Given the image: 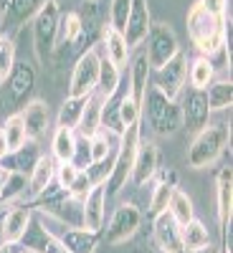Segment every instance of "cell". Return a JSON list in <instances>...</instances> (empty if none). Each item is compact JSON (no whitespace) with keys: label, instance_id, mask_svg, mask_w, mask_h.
Wrapping results in <instances>:
<instances>
[{"label":"cell","instance_id":"6da1fadb","mask_svg":"<svg viewBox=\"0 0 233 253\" xmlns=\"http://www.w3.org/2000/svg\"><path fill=\"white\" fill-rule=\"evenodd\" d=\"M185 26H187V36L193 41V46L200 51V56L210 58L226 48V36L231 31V18L221 20L213 18L210 13H205L198 3L187 10L185 18Z\"/></svg>","mask_w":233,"mask_h":253},{"label":"cell","instance_id":"7a4b0ae2","mask_svg":"<svg viewBox=\"0 0 233 253\" xmlns=\"http://www.w3.org/2000/svg\"><path fill=\"white\" fill-rule=\"evenodd\" d=\"M228 142H231V126L228 124H223V122L205 124L203 129L193 137V142H190L187 152H185L187 167H193V170H205V167L216 165V160L223 155Z\"/></svg>","mask_w":233,"mask_h":253},{"label":"cell","instance_id":"3957f363","mask_svg":"<svg viewBox=\"0 0 233 253\" xmlns=\"http://www.w3.org/2000/svg\"><path fill=\"white\" fill-rule=\"evenodd\" d=\"M140 122L124 126V132L119 134V150L114 152V160H112V170L107 175V198H114L119 195L122 190L130 182V175H132V165H135V155H137V147H140Z\"/></svg>","mask_w":233,"mask_h":253},{"label":"cell","instance_id":"277c9868","mask_svg":"<svg viewBox=\"0 0 233 253\" xmlns=\"http://www.w3.org/2000/svg\"><path fill=\"white\" fill-rule=\"evenodd\" d=\"M142 119H147L150 129L160 137H173L183 126V114L180 104L162 96L157 89H147L144 101H142Z\"/></svg>","mask_w":233,"mask_h":253},{"label":"cell","instance_id":"5b68a950","mask_svg":"<svg viewBox=\"0 0 233 253\" xmlns=\"http://www.w3.org/2000/svg\"><path fill=\"white\" fill-rule=\"evenodd\" d=\"M58 20H61V5L58 0H44L41 8L33 15V51L38 61H44L56 51V36H58Z\"/></svg>","mask_w":233,"mask_h":253},{"label":"cell","instance_id":"8992f818","mask_svg":"<svg viewBox=\"0 0 233 253\" xmlns=\"http://www.w3.org/2000/svg\"><path fill=\"white\" fill-rule=\"evenodd\" d=\"M185 79H187V56L183 51H178L165 66L152 69L150 74L152 89H157L162 96L173 99V101H178L180 94L185 91Z\"/></svg>","mask_w":233,"mask_h":253},{"label":"cell","instance_id":"52a82bcc","mask_svg":"<svg viewBox=\"0 0 233 253\" xmlns=\"http://www.w3.org/2000/svg\"><path fill=\"white\" fill-rule=\"evenodd\" d=\"M99 69H101V56L92 46L87 51H81V56L74 63L71 81H69V96H92L96 91L99 81Z\"/></svg>","mask_w":233,"mask_h":253},{"label":"cell","instance_id":"ba28073f","mask_svg":"<svg viewBox=\"0 0 233 253\" xmlns=\"http://www.w3.org/2000/svg\"><path fill=\"white\" fill-rule=\"evenodd\" d=\"M178 51H180V46H178L175 31L167 23H152L150 33H147V38H144V56H147L150 69L165 66Z\"/></svg>","mask_w":233,"mask_h":253},{"label":"cell","instance_id":"9c48e42d","mask_svg":"<svg viewBox=\"0 0 233 253\" xmlns=\"http://www.w3.org/2000/svg\"><path fill=\"white\" fill-rule=\"evenodd\" d=\"M142 225V210L135 203H119L117 210L109 218V225L104 230V241L109 246H119L127 243L130 238H135V233Z\"/></svg>","mask_w":233,"mask_h":253},{"label":"cell","instance_id":"30bf717a","mask_svg":"<svg viewBox=\"0 0 233 253\" xmlns=\"http://www.w3.org/2000/svg\"><path fill=\"white\" fill-rule=\"evenodd\" d=\"M3 94H5V99L13 104V109H18V107H23L26 104V99H28V94L33 91V86H36V71H33V66L28 61H15V66H13V71H10V76L3 81Z\"/></svg>","mask_w":233,"mask_h":253},{"label":"cell","instance_id":"8fae6325","mask_svg":"<svg viewBox=\"0 0 233 253\" xmlns=\"http://www.w3.org/2000/svg\"><path fill=\"white\" fill-rule=\"evenodd\" d=\"M152 28V15H150V3L147 0H132L130 3V15L124 23V41L127 48H137L144 43L147 33Z\"/></svg>","mask_w":233,"mask_h":253},{"label":"cell","instance_id":"7c38bea8","mask_svg":"<svg viewBox=\"0 0 233 253\" xmlns=\"http://www.w3.org/2000/svg\"><path fill=\"white\" fill-rule=\"evenodd\" d=\"M183 104H180V114H183V124L190 132H200L205 124H210V109L205 101V91L200 89H187L180 94Z\"/></svg>","mask_w":233,"mask_h":253},{"label":"cell","instance_id":"4fadbf2b","mask_svg":"<svg viewBox=\"0 0 233 253\" xmlns=\"http://www.w3.org/2000/svg\"><path fill=\"white\" fill-rule=\"evenodd\" d=\"M20 246L26 248V253H69L66 248H63L58 243V238L53 236V230L44 225V220L36 218L31 220L26 236L20 238Z\"/></svg>","mask_w":233,"mask_h":253},{"label":"cell","instance_id":"5bb4252c","mask_svg":"<svg viewBox=\"0 0 233 253\" xmlns=\"http://www.w3.org/2000/svg\"><path fill=\"white\" fill-rule=\"evenodd\" d=\"M104 205H107V187H104V182H99L81 198V225L101 233L104 215H107V208Z\"/></svg>","mask_w":233,"mask_h":253},{"label":"cell","instance_id":"9a60e30c","mask_svg":"<svg viewBox=\"0 0 233 253\" xmlns=\"http://www.w3.org/2000/svg\"><path fill=\"white\" fill-rule=\"evenodd\" d=\"M152 238L160 253H185L183 238H180V225L170 218L167 210L152 218Z\"/></svg>","mask_w":233,"mask_h":253},{"label":"cell","instance_id":"2e32d148","mask_svg":"<svg viewBox=\"0 0 233 253\" xmlns=\"http://www.w3.org/2000/svg\"><path fill=\"white\" fill-rule=\"evenodd\" d=\"M157 162H160L157 144H155V142H140L137 155H135V165H132L130 182H132L135 187L147 185V182L155 177V172H157Z\"/></svg>","mask_w":233,"mask_h":253},{"label":"cell","instance_id":"e0dca14e","mask_svg":"<svg viewBox=\"0 0 233 253\" xmlns=\"http://www.w3.org/2000/svg\"><path fill=\"white\" fill-rule=\"evenodd\" d=\"M150 63H147V56L144 51L135 53L130 58V81H127V94H130V99L137 104V107L142 109V101H144V94L147 89H150Z\"/></svg>","mask_w":233,"mask_h":253},{"label":"cell","instance_id":"ac0fdd59","mask_svg":"<svg viewBox=\"0 0 233 253\" xmlns=\"http://www.w3.org/2000/svg\"><path fill=\"white\" fill-rule=\"evenodd\" d=\"M33 220V205L31 203H18L13 205L8 213L0 220V233H3V241H18L26 236V230Z\"/></svg>","mask_w":233,"mask_h":253},{"label":"cell","instance_id":"d6986e66","mask_svg":"<svg viewBox=\"0 0 233 253\" xmlns=\"http://www.w3.org/2000/svg\"><path fill=\"white\" fill-rule=\"evenodd\" d=\"M53 236L69 253H94V248L101 238L99 230H89L84 225H66L61 233H53Z\"/></svg>","mask_w":233,"mask_h":253},{"label":"cell","instance_id":"ffe728a7","mask_svg":"<svg viewBox=\"0 0 233 253\" xmlns=\"http://www.w3.org/2000/svg\"><path fill=\"white\" fill-rule=\"evenodd\" d=\"M20 119L26 124V134H28V142H36L44 137V132L48 129V122H51V114H48V104L41 101V99H31L23 104L20 109Z\"/></svg>","mask_w":233,"mask_h":253},{"label":"cell","instance_id":"44dd1931","mask_svg":"<svg viewBox=\"0 0 233 253\" xmlns=\"http://www.w3.org/2000/svg\"><path fill=\"white\" fill-rule=\"evenodd\" d=\"M216 215H218V225H226L233 218V170L231 167H223L216 177Z\"/></svg>","mask_w":233,"mask_h":253},{"label":"cell","instance_id":"7402d4cb","mask_svg":"<svg viewBox=\"0 0 233 253\" xmlns=\"http://www.w3.org/2000/svg\"><path fill=\"white\" fill-rule=\"evenodd\" d=\"M56 165H58V162H56L51 155H38L36 165L31 167V172H28V185H26V190H28L31 198H38V195L56 180Z\"/></svg>","mask_w":233,"mask_h":253},{"label":"cell","instance_id":"603a6c76","mask_svg":"<svg viewBox=\"0 0 233 253\" xmlns=\"http://www.w3.org/2000/svg\"><path fill=\"white\" fill-rule=\"evenodd\" d=\"M101 41H104V51H107V61L114 63L117 69L127 66V61H130V48H127V41L119 31H114L109 23L101 26Z\"/></svg>","mask_w":233,"mask_h":253},{"label":"cell","instance_id":"cb8c5ba5","mask_svg":"<svg viewBox=\"0 0 233 253\" xmlns=\"http://www.w3.org/2000/svg\"><path fill=\"white\" fill-rule=\"evenodd\" d=\"M76 129H66V126H56L53 139H51V157L56 162H74L76 155Z\"/></svg>","mask_w":233,"mask_h":253},{"label":"cell","instance_id":"d4e9b609","mask_svg":"<svg viewBox=\"0 0 233 253\" xmlns=\"http://www.w3.org/2000/svg\"><path fill=\"white\" fill-rule=\"evenodd\" d=\"M101 96L94 91L89 99H87V107H84V114H81V122L76 129L81 132V137H94L96 132H101Z\"/></svg>","mask_w":233,"mask_h":253},{"label":"cell","instance_id":"484cf974","mask_svg":"<svg viewBox=\"0 0 233 253\" xmlns=\"http://www.w3.org/2000/svg\"><path fill=\"white\" fill-rule=\"evenodd\" d=\"M180 238H183V248L185 253H198L200 248L210 246V233H208V228L203 220L193 218L187 225L180 228Z\"/></svg>","mask_w":233,"mask_h":253},{"label":"cell","instance_id":"4316f807","mask_svg":"<svg viewBox=\"0 0 233 253\" xmlns=\"http://www.w3.org/2000/svg\"><path fill=\"white\" fill-rule=\"evenodd\" d=\"M205 101H208V109L210 112H226L231 109L233 104V84L231 79H221V81H210L208 89H205Z\"/></svg>","mask_w":233,"mask_h":253},{"label":"cell","instance_id":"83f0119b","mask_svg":"<svg viewBox=\"0 0 233 253\" xmlns=\"http://www.w3.org/2000/svg\"><path fill=\"white\" fill-rule=\"evenodd\" d=\"M173 190H175V175H165L162 180L155 182L152 187V195H150V208H147V215L155 218L160 213H165L167 210V203H170V195H173Z\"/></svg>","mask_w":233,"mask_h":253},{"label":"cell","instance_id":"f1b7e54d","mask_svg":"<svg viewBox=\"0 0 233 253\" xmlns=\"http://www.w3.org/2000/svg\"><path fill=\"white\" fill-rule=\"evenodd\" d=\"M119 99H122V86L117 89V94L101 101V129L109 134H117V137L124 132V124L119 119Z\"/></svg>","mask_w":233,"mask_h":253},{"label":"cell","instance_id":"f546056e","mask_svg":"<svg viewBox=\"0 0 233 253\" xmlns=\"http://www.w3.org/2000/svg\"><path fill=\"white\" fill-rule=\"evenodd\" d=\"M187 79H190V89H200L205 91L210 81H216V66L213 61L205 58V56H198L190 61V71H187Z\"/></svg>","mask_w":233,"mask_h":253},{"label":"cell","instance_id":"4dcf8cb0","mask_svg":"<svg viewBox=\"0 0 233 253\" xmlns=\"http://www.w3.org/2000/svg\"><path fill=\"white\" fill-rule=\"evenodd\" d=\"M87 99L89 96H66L61 104V109H58L56 124L66 126V129H76L81 122V114H84V107H87Z\"/></svg>","mask_w":233,"mask_h":253},{"label":"cell","instance_id":"1f68e13d","mask_svg":"<svg viewBox=\"0 0 233 253\" xmlns=\"http://www.w3.org/2000/svg\"><path fill=\"white\" fill-rule=\"evenodd\" d=\"M167 213H170V218L183 228L187 225L190 220L195 218V208H193V200L187 198V193H183V190H173V195H170V203H167Z\"/></svg>","mask_w":233,"mask_h":253},{"label":"cell","instance_id":"d6a6232c","mask_svg":"<svg viewBox=\"0 0 233 253\" xmlns=\"http://www.w3.org/2000/svg\"><path fill=\"white\" fill-rule=\"evenodd\" d=\"M38 150H36V142H26L20 150H15V152H10L5 160H3V165L8 167L10 172H31V167L36 165V160H38Z\"/></svg>","mask_w":233,"mask_h":253},{"label":"cell","instance_id":"836d02e7","mask_svg":"<svg viewBox=\"0 0 233 253\" xmlns=\"http://www.w3.org/2000/svg\"><path fill=\"white\" fill-rule=\"evenodd\" d=\"M119 86H122V69H117L114 63H109L107 58H101L99 81H96V94H99L101 99H109L112 94H117Z\"/></svg>","mask_w":233,"mask_h":253},{"label":"cell","instance_id":"e575fe53","mask_svg":"<svg viewBox=\"0 0 233 253\" xmlns=\"http://www.w3.org/2000/svg\"><path fill=\"white\" fill-rule=\"evenodd\" d=\"M81 18L79 13H61V20H58V36H56V48L58 46H74L81 41Z\"/></svg>","mask_w":233,"mask_h":253},{"label":"cell","instance_id":"d590c367","mask_svg":"<svg viewBox=\"0 0 233 253\" xmlns=\"http://www.w3.org/2000/svg\"><path fill=\"white\" fill-rule=\"evenodd\" d=\"M0 129H3V134H5V142H8V150H10V152L20 150V147L28 142L26 124H23V119H20V112H13V114L5 119V124L0 126Z\"/></svg>","mask_w":233,"mask_h":253},{"label":"cell","instance_id":"8d00e7d4","mask_svg":"<svg viewBox=\"0 0 233 253\" xmlns=\"http://www.w3.org/2000/svg\"><path fill=\"white\" fill-rule=\"evenodd\" d=\"M41 3H44V0H8L10 13L8 15L3 13V18H10L15 26H20L23 20H28V18L36 15V10L41 8Z\"/></svg>","mask_w":233,"mask_h":253},{"label":"cell","instance_id":"74e56055","mask_svg":"<svg viewBox=\"0 0 233 253\" xmlns=\"http://www.w3.org/2000/svg\"><path fill=\"white\" fill-rule=\"evenodd\" d=\"M15 66V41L3 33L0 36V84H3Z\"/></svg>","mask_w":233,"mask_h":253},{"label":"cell","instance_id":"f35d334b","mask_svg":"<svg viewBox=\"0 0 233 253\" xmlns=\"http://www.w3.org/2000/svg\"><path fill=\"white\" fill-rule=\"evenodd\" d=\"M112 142H109V134L104 132H96L94 137H89V157L92 162H104L107 157H112Z\"/></svg>","mask_w":233,"mask_h":253},{"label":"cell","instance_id":"ab89813d","mask_svg":"<svg viewBox=\"0 0 233 253\" xmlns=\"http://www.w3.org/2000/svg\"><path fill=\"white\" fill-rule=\"evenodd\" d=\"M130 3L132 0H112V5H109V26L114 31H119L122 36H124L127 15H130Z\"/></svg>","mask_w":233,"mask_h":253},{"label":"cell","instance_id":"60d3db41","mask_svg":"<svg viewBox=\"0 0 233 253\" xmlns=\"http://www.w3.org/2000/svg\"><path fill=\"white\" fill-rule=\"evenodd\" d=\"M119 119H122V124H124V126H130V124H135V122H140V119H142V109H140L137 104L130 99L127 89L122 91V99H119Z\"/></svg>","mask_w":233,"mask_h":253},{"label":"cell","instance_id":"b9f144b4","mask_svg":"<svg viewBox=\"0 0 233 253\" xmlns=\"http://www.w3.org/2000/svg\"><path fill=\"white\" fill-rule=\"evenodd\" d=\"M26 185H28V177L23 172H10V180L3 190V200L5 203H13L18 195H23L26 193Z\"/></svg>","mask_w":233,"mask_h":253},{"label":"cell","instance_id":"7bdbcfd3","mask_svg":"<svg viewBox=\"0 0 233 253\" xmlns=\"http://www.w3.org/2000/svg\"><path fill=\"white\" fill-rule=\"evenodd\" d=\"M76 175H79V167L74 165V162H58L56 165V185L58 187H63V190H69L71 187V182L76 180Z\"/></svg>","mask_w":233,"mask_h":253},{"label":"cell","instance_id":"ee69618b","mask_svg":"<svg viewBox=\"0 0 233 253\" xmlns=\"http://www.w3.org/2000/svg\"><path fill=\"white\" fill-rule=\"evenodd\" d=\"M198 5L221 20H226V15H228V0H198Z\"/></svg>","mask_w":233,"mask_h":253},{"label":"cell","instance_id":"f6af8a7d","mask_svg":"<svg viewBox=\"0 0 233 253\" xmlns=\"http://www.w3.org/2000/svg\"><path fill=\"white\" fill-rule=\"evenodd\" d=\"M221 253H233V223L221 225Z\"/></svg>","mask_w":233,"mask_h":253},{"label":"cell","instance_id":"bcb514c9","mask_svg":"<svg viewBox=\"0 0 233 253\" xmlns=\"http://www.w3.org/2000/svg\"><path fill=\"white\" fill-rule=\"evenodd\" d=\"M0 253H26V248L18 241H3L0 243Z\"/></svg>","mask_w":233,"mask_h":253},{"label":"cell","instance_id":"7dc6e473","mask_svg":"<svg viewBox=\"0 0 233 253\" xmlns=\"http://www.w3.org/2000/svg\"><path fill=\"white\" fill-rule=\"evenodd\" d=\"M8 180H10V170H8L3 162H0V198H3V190H5Z\"/></svg>","mask_w":233,"mask_h":253},{"label":"cell","instance_id":"c3c4849f","mask_svg":"<svg viewBox=\"0 0 233 253\" xmlns=\"http://www.w3.org/2000/svg\"><path fill=\"white\" fill-rule=\"evenodd\" d=\"M8 155H10V150H8V142H5V134H3V129H0V162H3Z\"/></svg>","mask_w":233,"mask_h":253},{"label":"cell","instance_id":"681fc988","mask_svg":"<svg viewBox=\"0 0 233 253\" xmlns=\"http://www.w3.org/2000/svg\"><path fill=\"white\" fill-rule=\"evenodd\" d=\"M198 253H221L218 248H213V246H205V248H200Z\"/></svg>","mask_w":233,"mask_h":253},{"label":"cell","instance_id":"f907efd6","mask_svg":"<svg viewBox=\"0 0 233 253\" xmlns=\"http://www.w3.org/2000/svg\"><path fill=\"white\" fill-rule=\"evenodd\" d=\"M130 253H155L152 248H135V251H130Z\"/></svg>","mask_w":233,"mask_h":253},{"label":"cell","instance_id":"816d5d0a","mask_svg":"<svg viewBox=\"0 0 233 253\" xmlns=\"http://www.w3.org/2000/svg\"><path fill=\"white\" fill-rule=\"evenodd\" d=\"M0 36H3V13H0Z\"/></svg>","mask_w":233,"mask_h":253},{"label":"cell","instance_id":"f5cc1de1","mask_svg":"<svg viewBox=\"0 0 233 253\" xmlns=\"http://www.w3.org/2000/svg\"><path fill=\"white\" fill-rule=\"evenodd\" d=\"M5 205H8V203H5V200H3V198H0V208H5Z\"/></svg>","mask_w":233,"mask_h":253},{"label":"cell","instance_id":"db71d44e","mask_svg":"<svg viewBox=\"0 0 233 253\" xmlns=\"http://www.w3.org/2000/svg\"><path fill=\"white\" fill-rule=\"evenodd\" d=\"M0 243H3V233H0Z\"/></svg>","mask_w":233,"mask_h":253},{"label":"cell","instance_id":"11a10c76","mask_svg":"<svg viewBox=\"0 0 233 253\" xmlns=\"http://www.w3.org/2000/svg\"><path fill=\"white\" fill-rule=\"evenodd\" d=\"M0 3H8V0H0Z\"/></svg>","mask_w":233,"mask_h":253},{"label":"cell","instance_id":"9f6ffc18","mask_svg":"<svg viewBox=\"0 0 233 253\" xmlns=\"http://www.w3.org/2000/svg\"><path fill=\"white\" fill-rule=\"evenodd\" d=\"M0 13H3V8H0Z\"/></svg>","mask_w":233,"mask_h":253}]
</instances>
